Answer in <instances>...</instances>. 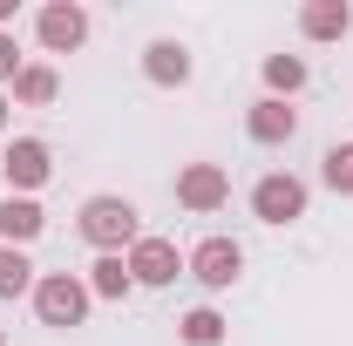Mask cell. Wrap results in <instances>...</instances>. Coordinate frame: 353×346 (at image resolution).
<instances>
[{
    "label": "cell",
    "mask_w": 353,
    "mask_h": 346,
    "mask_svg": "<svg viewBox=\"0 0 353 346\" xmlns=\"http://www.w3.org/2000/svg\"><path fill=\"white\" fill-rule=\"evenodd\" d=\"M34 258L28 252H14V245H0V299H34Z\"/></svg>",
    "instance_id": "15"
},
{
    "label": "cell",
    "mask_w": 353,
    "mask_h": 346,
    "mask_svg": "<svg viewBox=\"0 0 353 346\" xmlns=\"http://www.w3.org/2000/svg\"><path fill=\"white\" fill-rule=\"evenodd\" d=\"M0 346H7V333H0Z\"/></svg>",
    "instance_id": "23"
},
{
    "label": "cell",
    "mask_w": 353,
    "mask_h": 346,
    "mask_svg": "<svg viewBox=\"0 0 353 346\" xmlns=\"http://www.w3.org/2000/svg\"><path fill=\"white\" fill-rule=\"evenodd\" d=\"M312 204V190H306V176H292V170H272L252 183V217L259 224H299Z\"/></svg>",
    "instance_id": "4"
},
{
    "label": "cell",
    "mask_w": 353,
    "mask_h": 346,
    "mask_svg": "<svg viewBox=\"0 0 353 346\" xmlns=\"http://www.w3.org/2000/svg\"><path fill=\"white\" fill-rule=\"evenodd\" d=\"M34 34H41L48 54H75L88 41V7L82 0H48L41 14H34Z\"/></svg>",
    "instance_id": "8"
},
{
    "label": "cell",
    "mask_w": 353,
    "mask_h": 346,
    "mask_svg": "<svg viewBox=\"0 0 353 346\" xmlns=\"http://www.w3.org/2000/svg\"><path fill=\"white\" fill-rule=\"evenodd\" d=\"M88 292H95V299H130V292H136V278H130V258H123V252L95 258V265H88Z\"/></svg>",
    "instance_id": "13"
},
{
    "label": "cell",
    "mask_w": 353,
    "mask_h": 346,
    "mask_svg": "<svg viewBox=\"0 0 353 346\" xmlns=\"http://www.w3.org/2000/svg\"><path fill=\"white\" fill-rule=\"evenodd\" d=\"M319 183H326L333 197H353V143H333V150L319 156Z\"/></svg>",
    "instance_id": "18"
},
{
    "label": "cell",
    "mask_w": 353,
    "mask_h": 346,
    "mask_svg": "<svg viewBox=\"0 0 353 346\" xmlns=\"http://www.w3.org/2000/svg\"><path fill=\"white\" fill-rule=\"evenodd\" d=\"M21 14V0H0V34H7V21Z\"/></svg>",
    "instance_id": "20"
},
{
    "label": "cell",
    "mask_w": 353,
    "mask_h": 346,
    "mask_svg": "<svg viewBox=\"0 0 353 346\" xmlns=\"http://www.w3.org/2000/svg\"><path fill=\"white\" fill-rule=\"evenodd\" d=\"M190 68H197V61H190V48L170 41V34H157V41L143 48V75H150L157 88H183V82H190Z\"/></svg>",
    "instance_id": "11"
},
{
    "label": "cell",
    "mask_w": 353,
    "mask_h": 346,
    "mask_svg": "<svg viewBox=\"0 0 353 346\" xmlns=\"http://www.w3.org/2000/svg\"><path fill=\"white\" fill-rule=\"evenodd\" d=\"M41 231H48V211H41V197H0V245L28 252V245H34Z\"/></svg>",
    "instance_id": "10"
},
{
    "label": "cell",
    "mask_w": 353,
    "mask_h": 346,
    "mask_svg": "<svg viewBox=\"0 0 353 346\" xmlns=\"http://www.w3.org/2000/svg\"><path fill=\"white\" fill-rule=\"evenodd\" d=\"M123 258H130V278H136V285H176V278H183V252H176V238H157V231H143Z\"/></svg>",
    "instance_id": "7"
},
{
    "label": "cell",
    "mask_w": 353,
    "mask_h": 346,
    "mask_svg": "<svg viewBox=\"0 0 353 346\" xmlns=\"http://www.w3.org/2000/svg\"><path fill=\"white\" fill-rule=\"evenodd\" d=\"M88 305H95V292H88V278H75V272H41V278H34V319L54 326V333L82 326Z\"/></svg>",
    "instance_id": "2"
},
{
    "label": "cell",
    "mask_w": 353,
    "mask_h": 346,
    "mask_svg": "<svg viewBox=\"0 0 353 346\" xmlns=\"http://www.w3.org/2000/svg\"><path fill=\"white\" fill-rule=\"evenodd\" d=\"M7 109H14V102H7V95H0V130H7Z\"/></svg>",
    "instance_id": "21"
},
{
    "label": "cell",
    "mask_w": 353,
    "mask_h": 346,
    "mask_svg": "<svg viewBox=\"0 0 353 346\" xmlns=\"http://www.w3.org/2000/svg\"><path fill=\"white\" fill-rule=\"evenodd\" d=\"M183 278H197L204 292H231V285L245 278V245H238V238H204V245H190V252H183Z\"/></svg>",
    "instance_id": "3"
},
{
    "label": "cell",
    "mask_w": 353,
    "mask_h": 346,
    "mask_svg": "<svg viewBox=\"0 0 353 346\" xmlns=\"http://www.w3.org/2000/svg\"><path fill=\"white\" fill-rule=\"evenodd\" d=\"M245 136L265 143V150H279V143H292V136H299V109H292V102H279V95H259V102L245 109Z\"/></svg>",
    "instance_id": "9"
},
{
    "label": "cell",
    "mask_w": 353,
    "mask_h": 346,
    "mask_svg": "<svg viewBox=\"0 0 353 346\" xmlns=\"http://www.w3.org/2000/svg\"><path fill=\"white\" fill-rule=\"evenodd\" d=\"M75 231H82L88 245H95V258H109V252H130L136 238H143V211H136L130 197L102 190V197H88V204H82Z\"/></svg>",
    "instance_id": "1"
},
{
    "label": "cell",
    "mask_w": 353,
    "mask_h": 346,
    "mask_svg": "<svg viewBox=\"0 0 353 346\" xmlns=\"http://www.w3.org/2000/svg\"><path fill=\"white\" fill-rule=\"evenodd\" d=\"M299 88H306V61H299V54H265V95L292 102Z\"/></svg>",
    "instance_id": "16"
},
{
    "label": "cell",
    "mask_w": 353,
    "mask_h": 346,
    "mask_svg": "<svg viewBox=\"0 0 353 346\" xmlns=\"http://www.w3.org/2000/svg\"><path fill=\"white\" fill-rule=\"evenodd\" d=\"M299 34H306V41H347L353 34V7L347 0H306V7H299Z\"/></svg>",
    "instance_id": "12"
},
{
    "label": "cell",
    "mask_w": 353,
    "mask_h": 346,
    "mask_svg": "<svg viewBox=\"0 0 353 346\" xmlns=\"http://www.w3.org/2000/svg\"><path fill=\"white\" fill-rule=\"evenodd\" d=\"M176 340H183V346H224V312H218V305L183 312V319H176Z\"/></svg>",
    "instance_id": "17"
},
{
    "label": "cell",
    "mask_w": 353,
    "mask_h": 346,
    "mask_svg": "<svg viewBox=\"0 0 353 346\" xmlns=\"http://www.w3.org/2000/svg\"><path fill=\"white\" fill-rule=\"evenodd\" d=\"M0 190H7V176H0Z\"/></svg>",
    "instance_id": "22"
},
{
    "label": "cell",
    "mask_w": 353,
    "mask_h": 346,
    "mask_svg": "<svg viewBox=\"0 0 353 346\" xmlns=\"http://www.w3.org/2000/svg\"><path fill=\"white\" fill-rule=\"evenodd\" d=\"M61 95V75L48 68V61H28L21 75H14V102H28V109H48Z\"/></svg>",
    "instance_id": "14"
},
{
    "label": "cell",
    "mask_w": 353,
    "mask_h": 346,
    "mask_svg": "<svg viewBox=\"0 0 353 346\" xmlns=\"http://www.w3.org/2000/svg\"><path fill=\"white\" fill-rule=\"evenodd\" d=\"M0 176L14 183V197H34L48 176H54V150H48L41 136H14L7 156H0Z\"/></svg>",
    "instance_id": "6"
},
{
    "label": "cell",
    "mask_w": 353,
    "mask_h": 346,
    "mask_svg": "<svg viewBox=\"0 0 353 346\" xmlns=\"http://www.w3.org/2000/svg\"><path fill=\"white\" fill-rule=\"evenodd\" d=\"M176 204L190 217L224 211V204H231V170H224V163H183V170H176Z\"/></svg>",
    "instance_id": "5"
},
{
    "label": "cell",
    "mask_w": 353,
    "mask_h": 346,
    "mask_svg": "<svg viewBox=\"0 0 353 346\" xmlns=\"http://www.w3.org/2000/svg\"><path fill=\"white\" fill-rule=\"evenodd\" d=\"M21 68H28V61H21V48H14V28H7V34H0V82L14 88V75H21Z\"/></svg>",
    "instance_id": "19"
}]
</instances>
